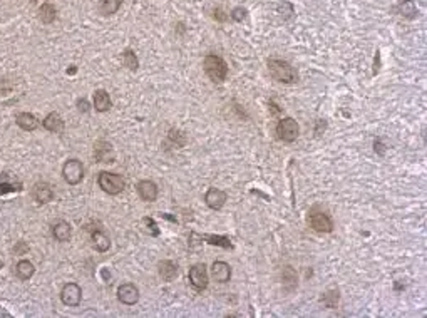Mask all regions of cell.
Returning a JSON list of instances; mask_svg holds the SVG:
<instances>
[{
	"label": "cell",
	"mask_w": 427,
	"mask_h": 318,
	"mask_svg": "<svg viewBox=\"0 0 427 318\" xmlns=\"http://www.w3.org/2000/svg\"><path fill=\"white\" fill-rule=\"evenodd\" d=\"M268 71H270L272 77L278 82L283 84H295L298 80V74L287 60L280 59H272L268 60Z\"/></svg>",
	"instance_id": "6da1fadb"
},
{
	"label": "cell",
	"mask_w": 427,
	"mask_h": 318,
	"mask_svg": "<svg viewBox=\"0 0 427 318\" xmlns=\"http://www.w3.org/2000/svg\"><path fill=\"white\" fill-rule=\"evenodd\" d=\"M203 67H205L206 75L213 82H223L228 75V64L220 56H214V54H208L205 60H203Z\"/></svg>",
	"instance_id": "7a4b0ae2"
},
{
	"label": "cell",
	"mask_w": 427,
	"mask_h": 318,
	"mask_svg": "<svg viewBox=\"0 0 427 318\" xmlns=\"http://www.w3.org/2000/svg\"><path fill=\"white\" fill-rule=\"evenodd\" d=\"M97 185L104 193L107 194H119L122 193L126 187V183L124 179H122V176L114 174V172H107V171L99 172Z\"/></svg>",
	"instance_id": "3957f363"
},
{
	"label": "cell",
	"mask_w": 427,
	"mask_h": 318,
	"mask_svg": "<svg viewBox=\"0 0 427 318\" xmlns=\"http://www.w3.org/2000/svg\"><path fill=\"white\" fill-rule=\"evenodd\" d=\"M276 134H278V139L285 141V143H293L300 134V128L297 121L291 119V117H283V119H280L278 124H276Z\"/></svg>",
	"instance_id": "277c9868"
},
{
	"label": "cell",
	"mask_w": 427,
	"mask_h": 318,
	"mask_svg": "<svg viewBox=\"0 0 427 318\" xmlns=\"http://www.w3.org/2000/svg\"><path fill=\"white\" fill-rule=\"evenodd\" d=\"M62 176L65 179L67 185H79L84 178V168H82V163L78 159H69L67 163L64 164L62 168Z\"/></svg>",
	"instance_id": "5b68a950"
},
{
	"label": "cell",
	"mask_w": 427,
	"mask_h": 318,
	"mask_svg": "<svg viewBox=\"0 0 427 318\" xmlns=\"http://www.w3.org/2000/svg\"><path fill=\"white\" fill-rule=\"evenodd\" d=\"M310 224L317 233H332L333 231V221L329 214L324 211H313L310 213Z\"/></svg>",
	"instance_id": "8992f818"
},
{
	"label": "cell",
	"mask_w": 427,
	"mask_h": 318,
	"mask_svg": "<svg viewBox=\"0 0 427 318\" xmlns=\"http://www.w3.org/2000/svg\"><path fill=\"white\" fill-rule=\"evenodd\" d=\"M60 300L67 306H78L82 300V290L78 283H67L60 292Z\"/></svg>",
	"instance_id": "52a82bcc"
},
{
	"label": "cell",
	"mask_w": 427,
	"mask_h": 318,
	"mask_svg": "<svg viewBox=\"0 0 427 318\" xmlns=\"http://www.w3.org/2000/svg\"><path fill=\"white\" fill-rule=\"evenodd\" d=\"M190 283L194 286L198 292H203V290L208 286V271L206 266L198 263V265L190 268Z\"/></svg>",
	"instance_id": "ba28073f"
},
{
	"label": "cell",
	"mask_w": 427,
	"mask_h": 318,
	"mask_svg": "<svg viewBox=\"0 0 427 318\" xmlns=\"http://www.w3.org/2000/svg\"><path fill=\"white\" fill-rule=\"evenodd\" d=\"M117 298L124 305H134L139 300V290L133 283H124L117 288Z\"/></svg>",
	"instance_id": "9c48e42d"
},
{
	"label": "cell",
	"mask_w": 427,
	"mask_h": 318,
	"mask_svg": "<svg viewBox=\"0 0 427 318\" xmlns=\"http://www.w3.org/2000/svg\"><path fill=\"white\" fill-rule=\"evenodd\" d=\"M226 198L228 196H226L225 191L218 189V187H211V189H208L206 194H205V203H206L208 208H211V209H221L226 203Z\"/></svg>",
	"instance_id": "30bf717a"
},
{
	"label": "cell",
	"mask_w": 427,
	"mask_h": 318,
	"mask_svg": "<svg viewBox=\"0 0 427 318\" xmlns=\"http://www.w3.org/2000/svg\"><path fill=\"white\" fill-rule=\"evenodd\" d=\"M94 156L99 163H114V159H116L113 146L106 141H97L94 144Z\"/></svg>",
	"instance_id": "8fae6325"
},
{
	"label": "cell",
	"mask_w": 427,
	"mask_h": 318,
	"mask_svg": "<svg viewBox=\"0 0 427 318\" xmlns=\"http://www.w3.org/2000/svg\"><path fill=\"white\" fill-rule=\"evenodd\" d=\"M211 277L220 283L230 281V278H232V266L226 262H214L213 266H211Z\"/></svg>",
	"instance_id": "7c38bea8"
},
{
	"label": "cell",
	"mask_w": 427,
	"mask_h": 318,
	"mask_svg": "<svg viewBox=\"0 0 427 318\" xmlns=\"http://www.w3.org/2000/svg\"><path fill=\"white\" fill-rule=\"evenodd\" d=\"M137 193L142 201H148V203H153L156 201L157 198V186L155 185L153 181H139L136 186Z\"/></svg>",
	"instance_id": "4fadbf2b"
},
{
	"label": "cell",
	"mask_w": 427,
	"mask_h": 318,
	"mask_svg": "<svg viewBox=\"0 0 427 318\" xmlns=\"http://www.w3.org/2000/svg\"><path fill=\"white\" fill-rule=\"evenodd\" d=\"M15 122H17L19 128H22L24 131H36L39 128V121L34 114L29 112H19L15 116Z\"/></svg>",
	"instance_id": "5bb4252c"
},
{
	"label": "cell",
	"mask_w": 427,
	"mask_h": 318,
	"mask_svg": "<svg viewBox=\"0 0 427 318\" xmlns=\"http://www.w3.org/2000/svg\"><path fill=\"white\" fill-rule=\"evenodd\" d=\"M34 198H36L39 203H42V205L52 201L54 191H52L51 185H47V183H37V185L34 186Z\"/></svg>",
	"instance_id": "9a60e30c"
},
{
	"label": "cell",
	"mask_w": 427,
	"mask_h": 318,
	"mask_svg": "<svg viewBox=\"0 0 427 318\" xmlns=\"http://www.w3.org/2000/svg\"><path fill=\"white\" fill-rule=\"evenodd\" d=\"M111 106H113V102H111L109 94H107L104 89L96 91V93H94V107H96V111H99V112H106V111L111 109Z\"/></svg>",
	"instance_id": "2e32d148"
},
{
	"label": "cell",
	"mask_w": 427,
	"mask_h": 318,
	"mask_svg": "<svg viewBox=\"0 0 427 318\" xmlns=\"http://www.w3.org/2000/svg\"><path fill=\"white\" fill-rule=\"evenodd\" d=\"M42 126H44V128L47 129V131H51V132H62L64 121L57 112H51L44 121H42Z\"/></svg>",
	"instance_id": "e0dca14e"
},
{
	"label": "cell",
	"mask_w": 427,
	"mask_h": 318,
	"mask_svg": "<svg viewBox=\"0 0 427 318\" xmlns=\"http://www.w3.org/2000/svg\"><path fill=\"white\" fill-rule=\"evenodd\" d=\"M159 275L161 278L164 280V281H173L176 277H178V265L173 262H169V260H166V262H161L159 263Z\"/></svg>",
	"instance_id": "ac0fdd59"
},
{
	"label": "cell",
	"mask_w": 427,
	"mask_h": 318,
	"mask_svg": "<svg viewBox=\"0 0 427 318\" xmlns=\"http://www.w3.org/2000/svg\"><path fill=\"white\" fill-rule=\"evenodd\" d=\"M92 243H94V248L97 251H107L111 246V240L107 238V235L104 231H101V229H94L92 231Z\"/></svg>",
	"instance_id": "d6986e66"
},
{
	"label": "cell",
	"mask_w": 427,
	"mask_h": 318,
	"mask_svg": "<svg viewBox=\"0 0 427 318\" xmlns=\"http://www.w3.org/2000/svg\"><path fill=\"white\" fill-rule=\"evenodd\" d=\"M52 233H54V238L57 241L65 243V241L71 240V224L65 223V221H59V223L54 224Z\"/></svg>",
	"instance_id": "ffe728a7"
},
{
	"label": "cell",
	"mask_w": 427,
	"mask_h": 318,
	"mask_svg": "<svg viewBox=\"0 0 427 318\" xmlns=\"http://www.w3.org/2000/svg\"><path fill=\"white\" fill-rule=\"evenodd\" d=\"M397 12L406 19H415L417 17V7L414 0H402L397 5Z\"/></svg>",
	"instance_id": "44dd1931"
},
{
	"label": "cell",
	"mask_w": 427,
	"mask_h": 318,
	"mask_svg": "<svg viewBox=\"0 0 427 318\" xmlns=\"http://www.w3.org/2000/svg\"><path fill=\"white\" fill-rule=\"evenodd\" d=\"M34 271H36V268H34V265L29 260H20L17 263V266H15V273H17V277L20 280H29L34 275Z\"/></svg>",
	"instance_id": "7402d4cb"
},
{
	"label": "cell",
	"mask_w": 427,
	"mask_h": 318,
	"mask_svg": "<svg viewBox=\"0 0 427 318\" xmlns=\"http://www.w3.org/2000/svg\"><path fill=\"white\" fill-rule=\"evenodd\" d=\"M57 17V10L52 3H42V7L39 9V19L44 24H52Z\"/></svg>",
	"instance_id": "603a6c76"
},
{
	"label": "cell",
	"mask_w": 427,
	"mask_h": 318,
	"mask_svg": "<svg viewBox=\"0 0 427 318\" xmlns=\"http://www.w3.org/2000/svg\"><path fill=\"white\" fill-rule=\"evenodd\" d=\"M121 5H122V0H101L99 10H101L102 15H113L117 12Z\"/></svg>",
	"instance_id": "cb8c5ba5"
},
{
	"label": "cell",
	"mask_w": 427,
	"mask_h": 318,
	"mask_svg": "<svg viewBox=\"0 0 427 318\" xmlns=\"http://www.w3.org/2000/svg\"><path fill=\"white\" fill-rule=\"evenodd\" d=\"M122 59H124V66L129 67L131 71H137V67H139V62H137V57L136 54H134L133 51H124V54H122Z\"/></svg>",
	"instance_id": "d4e9b609"
},
{
	"label": "cell",
	"mask_w": 427,
	"mask_h": 318,
	"mask_svg": "<svg viewBox=\"0 0 427 318\" xmlns=\"http://www.w3.org/2000/svg\"><path fill=\"white\" fill-rule=\"evenodd\" d=\"M168 136H169V139L176 144V148H183L184 144H186V137H184V134L181 131H178V129H171Z\"/></svg>",
	"instance_id": "484cf974"
},
{
	"label": "cell",
	"mask_w": 427,
	"mask_h": 318,
	"mask_svg": "<svg viewBox=\"0 0 427 318\" xmlns=\"http://www.w3.org/2000/svg\"><path fill=\"white\" fill-rule=\"evenodd\" d=\"M322 301L329 306V308H335L337 303H338V292H327L324 297H322Z\"/></svg>",
	"instance_id": "4316f807"
},
{
	"label": "cell",
	"mask_w": 427,
	"mask_h": 318,
	"mask_svg": "<svg viewBox=\"0 0 427 318\" xmlns=\"http://www.w3.org/2000/svg\"><path fill=\"white\" fill-rule=\"evenodd\" d=\"M15 191H22V185L20 183H5V181H0V194H5V193H15Z\"/></svg>",
	"instance_id": "83f0119b"
},
{
	"label": "cell",
	"mask_w": 427,
	"mask_h": 318,
	"mask_svg": "<svg viewBox=\"0 0 427 318\" xmlns=\"http://www.w3.org/2000/svg\"><path fill=\"white\" fill-rule=\"evenodd\" d=\"M205 238L210 240L211 244H221V246H225V248L232 246V243H230L228 238H221V236H205Z\"/></svg>",
	"instance_id": "f1b7e54d"
},
{
	"label": "cell",
	"mask_w": 427,
	"mask_h": 318,
	"mask_svg": "<svg viewBox=\"0 0 427 318\" xmlns=\"http://www.w3.org/2000/svg\"><path fill=\"white\" fill-rule=\"evenodd\" d=\"M144 223H146V226H148L149 231H151L153 236L159 235V229H157V226H156V223H155V220H153V218H144Z\"/></svg>",
	"instance_id": "f546056e"
},
{
	"label": "cell",
	"mask_w": 427,
	"mask_h": 318,
	"mask_svg": "<svg viewBox=\"0 0 427 318\" xmlns=\"http://www.w3.org/2000/svg\"><path fill=\"white\" fill-rule=\"evenodd\" d=\"M245 17H246V10L241 9V7H238V9H234L232 12V19H234L236 22H241Z\"/></svg>",
	"instance_id": "4dcf8cb0"
},
{
	"label": "cell",
	"mask_w": 427,
	"mask_h": 318,
	"mask_svg": "<svg viewBox=\"0 0 427 318\" xmlns=\"http://www.w3.org/2000/svg\"><path fill=\"white\" fill-rule=\"evenodd\" d=\"M78 107H79L80 112H87L91 106H89V102H87V99H79V101H78Z\"/></svg>",
	"instance_id": "1f68e13d"
},
{
	"label": "cell",
	"mask_w": 427,
	"mask_h": 318,
	"mask_svg": "<svg viewBox=\"0 0 427 318\" xmlns=\"http://www.w3.org/2000/svg\"><path fill=\"white\" fill-rule=\"evenodd\" d=\"M374 149H375V152H379L380 156L386 154V146H384L382 141H380V139H377L375 143H374Z\"/></svg>",
	"instance_id": "d6a6232c"
},
{
	"label": "cell",
	"mask_w": 427,
	"mask_h": 318,
	"mask_svg": "<svg viewBox=\"0 0 427 318\" xmlns=\"http://www.w3.org/2000/svg\"><path fill=\"white\" fill-rule=\"evenodd\" d=\"M27 250H29V246H27L24 241H20V243L15 246V253H20V255H22V253H25Z\"/></svg>",
	"instance_id": "836d02e7"
},
{
	"label": "cell",
	"mask_w": 427,
	"mask_h": 318,
	"mask_svg": "<svg viewBox=\"0 0 427 318\" xmlns=\"http://www.w3.org/2000/svg\"><path fill=\"white\" fill-rule=\"evenodd\" d=\"M214 19H218V20H226V15H223V10L221 9H216L214 10Z\"/></svg>",
	"instance_id": "e575fe53"
},
{
	"label": "cell",
	"mask_w": 427,
	"mask_h": 318,
	"mask_svg": "<svg viewBox=\"0 0 427 318\" xmlns=\"http://www.w3.org/2000/svg\"><path fill=\"white\" fill-rule=\"evenodd\" d=\"M0 268H2V260H0Z\"/></svg>",
	"instance_id": "d590c367"
}]
</instances>
